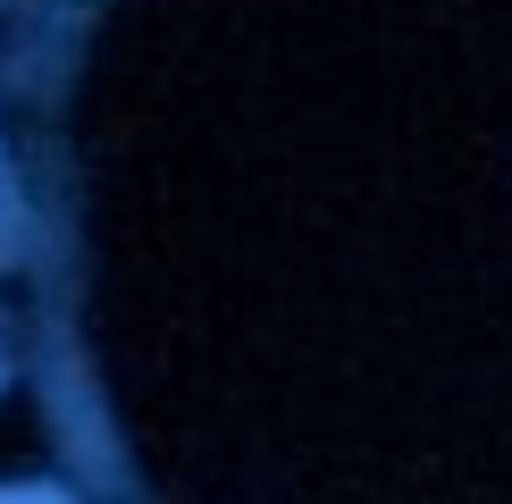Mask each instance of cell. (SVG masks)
I'll return each mask as SVG.
<instances>
[{
  "label": "cell",
  "instance_id": "obj_1",
  "mask_svg": "<svg viewBox=\"0 0 512 504\" xmlns=\"http://www.w3.org/2000/svg\"><path fill=\"white\" fill-rule=\"evenodd\" d=\"M0 504H68L59 488H0Z\"/></svg>",
  "mask_w": 512,
  "mask_h": 504
}]
</instances>
